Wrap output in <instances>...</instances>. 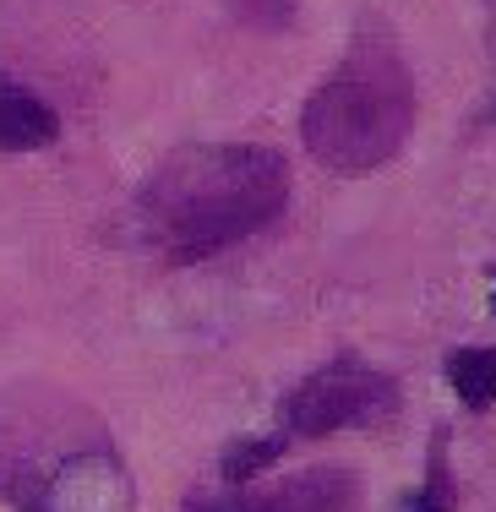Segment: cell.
<instances>
[{"mask_svg":"<svg viewBox=\"0 0 496 512\" xmlns=\"http://www.w3.org/2000/svg\"><path fill=\"white\" fill-rule=\"evenodd\" d=\"M289 202V158L257 142H202L169 153L142 180L131 218L164 262H208L262 235Z\"/></svg>","mask_w":496,"mask_h":512,"instance_id":"obj_1","label":"cell"},{"mask_svg":"<svg viewBox=\"0 0 496 512\" xmlns=\"http://www.w3.org/2000/svg\"><path fill=\"white\" fill-rule=\"evenodd\" d=\"M415 126V82L393 33L360 22L344 60L300 109V142L333 175H371L393 164Z\"/></svg>","mask_w":496,"mask_h":512,"instance_id":"obj_2","label":"cell"},{"mask_svg":"<svg viewBox=\"0 0 496 512\" xmlns=\"http://www.w3.org/2000/svg\"><path fill=\"white\" fill-rule=\"evenodd\" d=\"M398 409V382L360 355H333L284 398V436L366 431Z\"/></svg>","mask_w":496,"mask_h":512,"instance_id":"obj_3","label":"cell"},{"mask_svg":"<svg viewBox=\"0 0 496 512\" xmlns=\"http://www.w3.org/2000/svg\"><path fill=\"white\" fill-rule=\"evenodd\" d=\"M360 480L349 469H300L278 485H229L219 496H191L186 512H355Z\"/></svg>","mask_w":496,"mask_h":512,"instance_id":"obj_4","label":"cell"},{"mask_svg":"<svg viewBox=\"0 0 496 512\" xmlns=\"http://www.w3.org/2000/svg\"><path fill=\"white\" fill-rule=\"evenodd\" d=\"M60 131L55 109L39 99L33 88H22L17 77L0 71V153H33V148H50Z\"/></svg>","mask_w":496,"mask_h":512,"instance_id":"obj_5","label":"cell"},{"mask_svg":"<svg viewBox=\"0 0 496 512\" xmlns=\"http://www.w3.org/2000/svg\"><path fill=\"white\" fill-rule=\"evenodd\" d=\"M442 371H447V387H453L469 409L496 404V349H453Z\"/></svg>","mask_w":496,"mask_h":512,"instance_id":"obj_6","label":"cell"},{"mask_svg":"<svg viewBox=\"0 0 496 512\" xmlns=\"http://www.w3.org/2000/svg\"><path fill=\"white\" fill-rule=\"evenodd\" d=\"M398 512H458V491H453V469H447V431L431 436V458H426V485L409 491Z\"/></svg>","mask_w":496,"mask_h":512,"instance_id":"obj_7","label":"cell"},{"mask_svg":"<svg viewBox=\"0 0 496 512\" xmlns=\"http://www.w3.org/2000/svg\"><path fill=\"white\" fill-rule=\"evenodd\" d=\"M284 447H289V436L284 431H273V436H246V442H235L224 453V480L229 485H251L268 463L284 458Z\"/></svg>","mask_w":496,"mask_h":512,"instance_id":"obj_8","label":"cell"},{"mask_svg":"<svg viewBox=\"0 0 496 512\" xmlns=\"http://www.w3.org/2000/svg\"><path fill=\"white\" fill-rule=\"evenodd\" d=\"M295 6L300 0H229V11H235L246 28H262V33H284L289 22H295Z\"/></svg>","mask_w":496,"mask_h":512,"instance_id":"obj_9","label":"cell"},{"mask_svg":"<svg viewBox=\"0 0 496 512\" xmlns=\"http://www.w3.org/2000/svg\"><path fill=\"white\" fill-rule=\"evenodd\" d=\"M491 316H496V273H491Z\"/></svg>","mask_w":496,"mask_h":512,"instance_id":"obj_10","label":"cell"},{"mask_svg":"<svg viewBox=\"0 0 496 512\" xmlns=\"http://www.w3.org/2000/svg\"><path fill=\"white\" fill-rule=\"evenodd\" d=\"M486 120H496V99H491V109H486Z\"/></svg>","mask_w":496,"mask_h":512,"instance_id":"obj_11","label":"cell"}]
</instances>
